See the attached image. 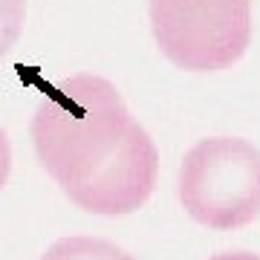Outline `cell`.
Returning a JSON list of instances; mask_svg holds the SVG:
<instances>
[{
  "label": "cell",
  "mask_w": 260,
  "mask_h": 260,
  "mask_svg": "<svg viewBox=\"0 0 260 260\" xmlns=\"http://www.w3.org/2000/svg\"><path fill=\"white\" fill-rule=\"evenodd\" d=\"M9 171H12V148H9V139H6L3 127H0V191H3L6 179H9Z\"/></svg>",
  "instance_id": "6"
},
{
  "label": "cell",
  "mask_w": 260,
  "mask_h": 260,
  "mask_svg": "<svg viewBox=\"0 0 260 260\" xmlns=\"http://www.w3.org/2000/svg\"><path fill=\"white\" fill-rule=\"evenodd\" d=\"M41 260H133V257L110 240L75 234V237L55 240L41 254Z\"/></svg>",
  "instance_id": "4"
},
{
  "label": "cell",
  "mask_w": 260,
  "mask_h": 260,
  "mask_svg": "<svg viewBox=\"0 0 260 260\" xmlns=\"http://www.w3.org/2000/svg\"><path fill=\"white\" fill-rule=\"evenodd\" d=\"M26 0H0V55H6L23 32Z\"/></svg>",
  "instance_id": "5"
},
{
  "label": "cell",
  "mask_w": 260,
  "mask_h": 260,
  "mask_svg": "<svg viewBox=\"0 0 260 260\" xmlns=\"http://www.w3.org/2000/svg\"><path fill=\"white\" fill-rule=\"evenodd\" d=\"M208 260H260V257L251 254V251H223V254H214Z\"/></svg>",
  "instance_id": "7"
},
{
  "label": "cell",
  "mask_w": 260,
  "mask_h": 260,
  "mask_svg": "<svg viewBox=\"0 0 260 260\" xmlns=\"http://www.w3.org/2000/svg\"><path fill=\"white\" fill-rule=\"evenodd\" d=\"M179 200L205 229L249 225L260 214V150L237 136L197 142L179 168Z\"/></svg>",
  "instance_id": "2"
},
{
  "label": "cell",
  "mask_w": 260,
  "mask_h": 260,
  "mask_svg": "<svg viewBox=\"0 0 260 260\" xmlns=\"http://www.w3.org/2000/svg\"><path fill=\"white\" fill-rule=\"evenodd\" d=\"M162 55L188 73L229 70L251 41V0H148Z\"/></svg>",
  "instance_id": "3"
},
{
  "label": "cell",
  "mask_w": 260,
  "mask_h": 260,
  "mask_svg": "<svg viewBox=\"0 0 260 260\" xmlns=\"http://www.w3.org/2000/svg\"><path fill=\"white\" fill-rule=\"evenodd\" d=\"M29 130L41 168L84 211L133 214L156 188L159 150L107 78L81 73L49 87Z\"/></svg>",
  "instance_id": "1"
}]
</instances>
